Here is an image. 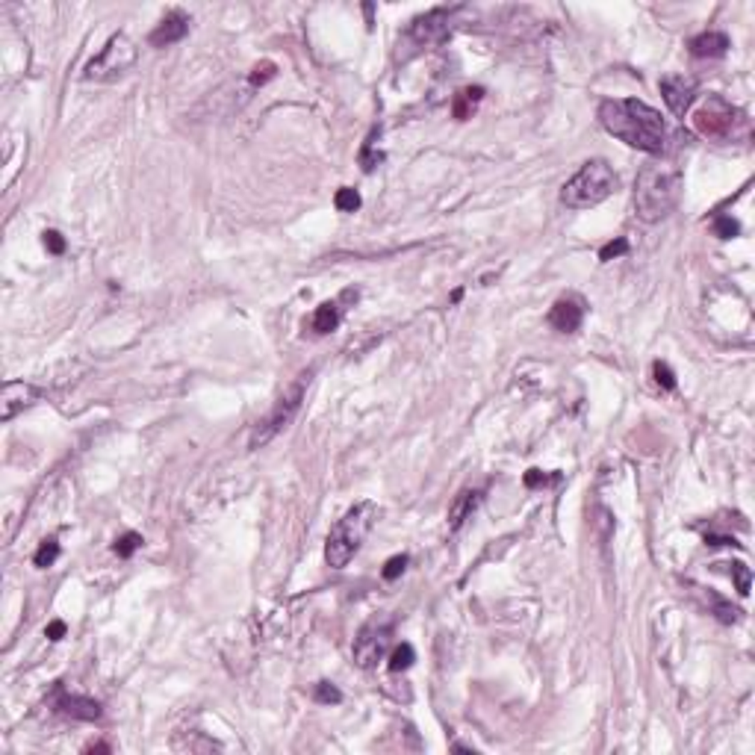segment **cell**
<instances>
[{
	"mask_svg": "<svg viewBox=\"0 0 755 755\" xmlns=\"http://www.w3.org/2000/svg\"><path fill=\"white\" fill-rule=\"evenodd\" d=\"M599 121L614 139L643 153L667 151V124L655 107L634 98H608L599 104Z\"/></svg>",
	"mask_w": 755,
	"mask_h": 755,
	"instance_id": "obj_1",
	"label": "cell"
},
{
	"mask_svg": "<svg viewBox=\"0 0 755 755\" xmlns=\"http://www.w3.org/2000/svg\"><path fill=\"white\" fill-rule=\"evenodd\" d=\"M682 195V171L667 163H649L634 180V212L649 224L667 219Z\"/></svg>",
	"mask_w": 755,
	"mask_h": 755,
	"instance_id": "obj_2",
	"label": "cell"
},
{
	"mask_svg": "<svg viewBox=\"0 0 755 755\" xmlns=\"http://www.w3.org/2000/svg\"><path fill=\"white\" fill-rule=\"evenodd\" d=\"M375 519H378V505H375V501H360V505H354L342 519H337V526L331 528L327 543H325L327 567H334V570L348 567V560H352L357 555V549L363 546V540H366V534H369Z\"/></svg>",
	"mask_w": 755,
	"mask_h": 755,
	"instance_id": "obj_3",
	"label": "cell"
},
{
	"mask_svg": "<svg viewBox=\"0 0 755 755\" xmlns=\"http://www.w3.org/2000/svg\"><path fill=\"white\" fill-rule=\"evenodd\" d=\"M617 174L605 160H587L560 189V204L570 210H590L617 192Z\"/></svg>",
	"mask_w": 755,
	"mask_h": 755,
	"instance_id": "obj_4",
	"label": "cell"
},
{
	"mask_svg": "<svg viewBox=\"0 0 755 755\" xmlns=\"http://www.w3.org/2000/svg\"><path fill=\"white\" fill-rule=\"evenodd\" d=\"M693 127L705 139L732 142V139L744 136V133L749 130V121H746V115L738 107H732L726 98L711 94V98L693 112Z\"/></svg>",
	"mask_w": 755,
	"mask_h": 755,
	"instance_id": "obj_5",
	"label": "cell"
},
{
	"mask_svg": "<svg viewBox=\"0 0 755 755\" xmlns=\"http://www.w3.org/2000/svg\"><path fill=\"white\" fill-rule=\"evenodd\" d=\"M310 375H313V369L301 372V375L283 390V396L275 401V408L268 411V416H266L263 422H257L254 434H251V449L266 446V442H268V440H275L283 428H289V422H293L295 413L301 411V401H304V390H307V384H310Z\"/></svg>",
	"mask_w": 755,
	"mask_h": 755,
	"instance_id": "obj_6",
	"label": "cell"
},
{
	"mask_svg": "<svg viewBox=\"0 0 755 755\" xmlns=\"http://www.w3.org/2000/svg\"><path fill=\"white\" fill-rule=\"evenodd\" d=\"M133 63H136V45L124 33H115L101 48V53L86 65L83 77L86 80H98V83H112L119 77H124L133 68Z\"/></svg>",
	"mask_w": 755,
	"mask_h": 755,
	"instance_id": "obj_7",
	"label": "cell"
},
{
	"mask_svg": "<svg viewBox=\"0 0 755 755\" xmlns=\"http://www.w3.org/2000/svg\"><path fill=\"white\" fill-rule=\"evenodd\" d=\"M390 637H393V619H369V623L360 629V634L354 637V649H352L354 661L363 670L375 667L384 658L386 646H390Z\"/></svg>",
	"mask_w": 755,
	"mask_h": 755,
	"instance_id": "obj_8",
	"label": "cell"
},
{
	"mask_svg": "<svg viewBox=\"0 0 755 755\" xmlns=\"http://www.w3.org/2000/svg\"><path fill=\"white\" fill-rule=\"evenodd\" d=\"M449 33H452V12L449 9H431V12L419 15L411 21V30H408L411 42H416L422 48L446 42Z\"/></svg>",
	"mask_w": 755,
	"mask_h": 755,
	"instance_id": "obj_9",
	"label": "cell"
},
{
	"mask_svg": "<svg viewBox=\"0 0 755 755\" xmlns=\"http://www.w3.org/2000/svg\"><path fill=\"white\" fill-rule=\"evenodd\" d=\"M658 89H661L664 104L670 107V112L679 115V119L690 109V104L696 98V80H693V77H685V74L664 77V80L658 83Z\"/></svg>",
	"mask_w": 755,
	"mask_h": 755,
	"instance_id": "obj_10",
	"label": "cell"
},
{
	"mask_svg": "<svg viewBox=\"0 0 755 755\" xmlns=\"http://www.w3.org/2000/svg\"><path fill=\"white\" fill-rule=\"evenodd\" d=\"M38 396H42V393H38L33 384H24V381L4 384V393H0V419H4V422L15 419L18 413H24L30 404H36Z\"/></svg>",
	"mask_w": 755,
	"mask_h": 755,
	"instance_id": "obj_11",
	"label": "cell"
},
{
	"mask_svg": "<svg viewBox=\"0 0 755 755\" xmlns=\"http://www.w3.org/2000/svg\"><path fill=\"white\" fill-rule=\"evenodd\" d=\"M582 319H585V304L578 298H558L552 313H549V325L560 334H572L582 327Z\"/></svg>",
	"mask_w": 755,
	"mask_h": 755,
	"instance_id": "obj_12",
	"label": "cell"
},
{
	"mask_svg": "<svg viewBox=\"0 0 755 755\" xmlns=\"http://www.w3.org/2000/svg\"><path fill=\"white\" fill-rule=\"evenodd\" d=\"M56 711L65 714V717H74V720H98L104 714L98 700H92V696L65 693V690L56 693Z\"/></svg>",
	"mask_w": 755,
	"mask_h": 755,
	"instance_id": "obj_13",
	"label": "cell"
},
{
	"mask_svg": "<svg viewBox=\"0 0 755 755\" xmlns=\"http://www.w3.org/2000/svg\"><path fill=\"white\" fill-rule=\"evenodd\" d=\"M189 33V15L186 12H180V9H174V12H168L163 21L157 24V30L151 33V38L148 42L153 45V48H168V45H174V42H180V38Z\"/></svg>",
	"mask_w": 755,
	"mask_h": 755,
	"instance_id": "obj_14",
	"label": "cell"
},
{
	"mask_svg": "<svg viewBox=\"0 0 755 755\" xmlns=\"http://www.w3.org/2000/svg\"><path fill=\"white\" fill-rule=\"evenodd\" d=\"M690 53L700 56V60H717V56H726L729 53V36L717 33V30H708L702 36L690 38Z\"/></svg>",
	"mask_w": 755,
	"mask_h": 755,
	"instance_id": "obj_15",
	"label": "cell"
},
{
	"mask_svg": "<svg viewBox=\"0 0 755 755\" xmlns=\"http://www.w3.org/2000/svg\"><path fill=\"white\" fill-rule=\"evenodd\" d=\"M340 322H342L340 301H325V304L316 307L313 319H310V327H313V334H331V331L340 327Z\"/></svg>",
	"mask_w": 755,
	"mask_h": 755,
	"instance_id": "obj_16",
	"label": "cell"
},
{
	"mask_svg": "<svg viewBox=\"0 0 755 755\" xmlns=\"http://www.w3.org/2000/svg\"><path fill=\"white\" fill-rule=\"evenodd\" d=\"M478 501H481V490H463V493L455 499V505H452V511H449V526H452V531H457V528L463 526V519H467V516L475 511Z\"/></svg>",
	"mask_w": 755,
	"mask_h": 755,
	"instance_id": "obj_17",
	"label": "cell"
},
{
	"mask_svg": "<svg viewBox=\"0 0 755 755\" xmlns=\"http://www.w3.org/2000/svg\"><path fill=\"white\" fill-rule=\"evenodd\" d=\"M484 98V89L481 86H469V89H460L457 94H455V119H469V112L475 109V104Z\"/></svg>",
	"mask_w": 755,
	"mask_h": 755,
	"instance_id": "obj_18",
	"label": "cell"
},
{
	"mask_svg": "<svg viewBox=\"0 0 755 755\" xmlns=\"http://www.w3.org/2000/svg\"><path fill=\"white\" fill-rule=\"evenodd\" d=\"M60 558V543H56V540L50 537V540H45L42 546H38V552L33 555V564L38 567V570H48V567H53V560Z\"/></svg>",
	"mask_w": 755,
	"mask_h": 755,
	"instance_id": "obj_19",
	"label": "cell"
},
{
	"mask_svg": "<svg viewBox=\"0 0 755 755\" xmlns=\"http://www.w3.org/2000/svg\"><path fill=\"white\" fill-rule=\"evenodd\" d=\"M413 661H416L413 646H411V643H401V646H396L393 655H390V670H393V673H401V670H408Z\"/></svg>",
	"mask_w": 755,
	"mask_h": 755,
	"instance_id": "obj_20",
	"label": "cell"
},
{
	"mask_svg": "<svg viewBox=\"0 0 755 755\" xmlns=\"http://www.w3.org/2000/svg\"><path fill=\"white\" fill-rule=\"evenodd\" d=\"M139 546H142V537H139L136 531H127L124 537L115 540V546H112V549H115V555H119V558H130Z\"/></svg>",
	"mask_w": 755,
	"mask_h": 755,
	"instance_id": "obj_21",
	"label": "cell"
},
{
	"mask_svg": "<svg viewBox=\"0 0 755 755\" xmlns=\"http://www.w3.org/2000/svg\"><path fill=\"white\" fill-rule=\"evenodd\" d=\"M313 696H316V702H325V705H340L342 702L340 688L331 685V682H319L316 690H313Z\"/></svg>",
	"mask_w": 755,
	"mask_h": 755,
	"instance_id": "obj_22",
	"label": "cell"
},
{
	"mask_svg": "<svg viewBox=\"0 0 755 755\" xmlns=\"http://www.w3.org/2000/svg\"><path fill=\"white\" fill-rule=\"evenodd\" d=\"M334 204H337V210H340V212H354V210L360 207V195H357V189H348V186H342V189L337 192Z\"/></svg>",
	"mask_w": 755,
	"mask_h": 755,
	"instance_id": "obj_23",
	"label": "cell"
},
{
	"mask_svg": "<svg viewBox=\"0 0 755 755\" xmlns=\"http://www.w3.org/2000/svg\"><path fill=\"white\" fill-rule=\"evenodd\" d=\"M714 234H717L720 239H732V237L741 234V224L734 222L732 216H717V219H714Z\"/></svg>",
	"mask_w": 755,
	"mask_h": 755,
	"instance_id": "obj_24",
	"label": "cell"
},
{
	"mask_svg": "<svg viewBox=\"0 0 755 755\" xmlns=\"http://www.w3.org/2000/svg\"><path fill=\"white\" fill-rule=\"evenodd\" d=\"M623 254H629V239L619 237V239L602 245V251H599V260L608 263V260H617V257H623Z\"/></svg>",
	"mask_w": 755,
	"mask_h": 755,
	"instance_id": "obj_25",
	"label": "cell"
},
{
	"mask_svg": "<svg viewBox=\"0 0 755 755\" xmlns=\"http://www.w3.org/2000/svg\"><path fill=\"white\" fill-rule=\"evenodd\" d=\"M723 567H729V575L734 578V585H738V593L746 596L749 593V567H744V564H723Z\"/></svg>",
	"mask_w": 755,
	"mask_h": 755,
	"instance_id": "obj_26",
	"label": "cell"
},
{
	"mask_svg": "<svg viewBox=\"0 0 755 755\" xmlns=\"http://www.w3.org/2000/svg\"><path fill=\"white\" fill-rule=\"evenodd\" d=\"M711 602H714V614H717V619H723V623H738V619H741V611L732 608L729 602H723V599L711 596Z\"/></svg>",
	"mask_w": 755,
	"mask_h": 755,
	"instance_id": "obj_27",
	"label": "cell"
},
{
	"mask_svg": "<svg viewBox=\"0 0 755 755\" xmlns=\"http://www.w3.org/2000/svg\"><path fill=\"white\" fill-rule=\"evenodd\" d=\"M652 375H655L658 386H664V390H675V375H673V369H670L667 363L658 360V363L652 366Z\"/></svg>",
	"mask_w": 755,
	"mask_h": 755,
	"instance_id": "obj_28",
	"label": "cell"
},
{
	"mask_svg": "<svg viewBox=\"0 0 755 755\" xmlns=\"http://www.w3.org/2000/svg\"><path fill=\"white\" fill-rule=\"evenodd\" d=\"M408 560H411L408 555H396V558L386 560V564H384V578H386V582H396V578L404 572V567H408Z\"/></svg>",
	"mask_w": 755,
	"mask_h": 755,
	"instance_id": "obj_29",
	"label": "cell"
},
{
	"mask_svg": "<svg viewBox=\"0 0 755 755\" xmlns=\"http://www.w3.org/2000/svg\"><path fill=\"white\" fill-rule=\"evenodd\" d=\"M375 136H378V130H372L369 142H366V148H363V153H360V165H363L366 171H372V168L381 163V153H375V151H372V142H375Z\"/></svg>",
	"mask_w": 755,
	"mask_h": 755,
	"instance_id": "obj_30",
	"label": "cell"
},
{
	"mask_svg": "<svg viewBox=\"0 0 755 755\" xmlns=\"http://www.w3.org/2000/svg\"><path fill=\"white\" fill-rule=\"evenodd\" d=\"M275 77V65L272 63H260V65H254V71H251V86H263L266 80H272Z\"/></svg>",
	"mask_w": 755,
	"mask_h": 755,
	"instance_id": "obj_31",
	"label": "cell"
},
{
	"mask_svg": "<svg viewBox=\"0 0 755 755\" xmlns=\"http://www.w3.org/2000/svg\"><path fill=\"white\" fill-rule=\"evenodd\" d=\"M45 248L50 251L53 257L65 254V239H63V234H60V230H45Z\"/></svg>",
	"mask_w": 755,
	"mask_h": 755,
	"instance_id": "obj_32",
	"label": "cell"
},
{
	"mask_svg": "<svg viewBox=\"0 0 755 755\" xmlns=\"http://www.w3.org/2000/svg\"><path fill=\"white\" fill-rule=\"evenodd\" d=\"M522 481H526V487H531V490H534V487H546V484L558 481V475H546V472H540V469H528V472H526V478H522Z\"/></svg>",
	"mask_w": 755,
	"mask_h": 755,
	"instance_id": "obj_33",
	"label": "cell"
},
{
	"mask_svg": "<svg viewBox=\"0 0 755 755\" xmlns=\"http://www.w3.org/2000/svg\"><path fill=\"white\" fill-rule=\"evenodd\" d=\"M45 634L50 637V641H60V637L65 634V623H63V619H53V623L45 629Z\"/></svg>",
	"mask_w": 755,
	"mask_h": 755,
	"instance_id": "obj_34",
	"label": "cell"
},
{
	"mask_svg": "<svg viewBox=\"0 0 755 755\" xmlns=\"http://www.w3.org/2000/svg\"><path fill=\"white\" fill-rule=\"evenodd\" d=\"M83 752H109V746L107 744H89Z\"/></svg>",
	"mask_w": 755,
	"mask_h": 755,
	"instance_id": "obj_35",
	"label": "cell"
},
{
	"mask_svg": "<svg viewBox=\"0 0 755 755\" xmlns=\"http://www.w3.org/2000/svg\"><path fill=\"white\" fill-rule=\"evenodd\" d=\"M460 298H463V289H455V293H452V301H455V304H457V301H460Z\"/></svg>",
	"mask_w": 755,
	"mask_h": 755,
	"instance_id": "obj_36",
	"label": "cell"
}]
</instances>
